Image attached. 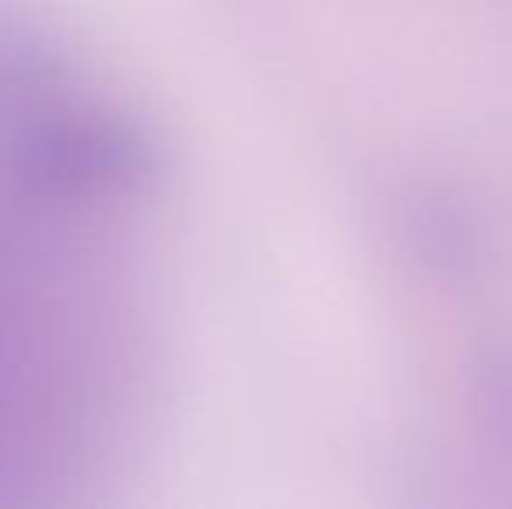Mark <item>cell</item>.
<instances>
[{"label":"cell","mask_w":512,"mask_h":509,"mask_svg":"<svg viewBox=\"0 0 512 509\" xmlns=\"http://www.w3.org/2000/svg\"><path fill=\"white\" fill-rule=\"evenodd\" d=\"M157 346V199L115 109L0 35V506L108 468Z\"/></svg>","instance_id":"1"}]
</instances>
